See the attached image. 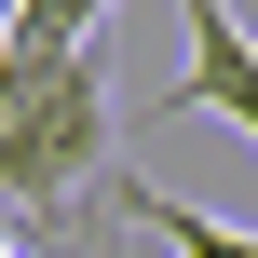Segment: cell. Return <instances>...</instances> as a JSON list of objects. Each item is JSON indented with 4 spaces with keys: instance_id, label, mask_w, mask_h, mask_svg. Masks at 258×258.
<instances>
[{
    "instance_id": "obj_1",
    "label": "cell",
    "mask_w": 258,
    "mask_h": 258,
    "mask_svg": "<svg viewBox=\"0 0 258 258\" xmlns=\"http://www.w3.org/2000/svg\"><path fill=\"white\" fill-rule=\"evenodd\" d=\"M109 41H82L68 68H41L27 95H0V204L27 218V231H54V245L82 258V204H95V177H109Z\"/></svg>"
},
{
    "instance_id": "obj_5",
    "label": "cell",
    "mask_w": 258,
    "mask_h": 258,
    "mask_svg": "<svg viewBox=\"0 0 258 258\" xmlns=\"http://www.w3.org/2000/svg\"><path fill=\"white\" fill-rule=\"evenodd\" d=\"M14 245H27V218H14V204H0V258H14Z\"/></svg>"
},
{
    "instance_id": "obj_6",
    "label": "cell",
    "mask_w": 258,
    "mask_h": 258,
    "mask_svg": "<svg viewBox=\"0 0 258 258\" xmlns=\"http://www.w3.org/2000/svg\"><path fill=\"white\" fill-rule=\"evenodd\" d=\"M0 27H14V0H0Z\"/></svg>"
},
{
    "instance_id": "obj_3",
    "label": "cell",
    "mask_w": 258,
    "mask_h": 258,
    "mask_svg": "<svg viewBox=\"0 0 258 258\" xmlns=\"http://www.w3.org/2000/svg\"><path fill=\"white\" fill-rule=\"evenodd\" d=\"M82 41H109V0H14V27H0V95H27V82L68 68Z\"/></svg>"
},
{
    "instance_id": "obj_7",
    "label": "cell",
    "mask_w": 258,
    "mask_h": 258,
    "mask_svg": "<svg viewBox=\"0 0 258 258\" xmlns=\"http://www.w3.org/2000/svg\"><path fill=\"white\" fill-rule=\"evenodd\" d=\"M245 136H258V122H245Z\"/></svg>"
},
{
    "instance_id": "obj_2",
    "label": "cell",
    "mask_w": 258,
    "mask_h": 258,
    "mask_svg": "<svg viewBox=\"0 0 258 258\" xmlns=\"http://www.w3.org/2000/svg\"><path fill=\"white\" fill-rule=\"evenodd\" d=\"M177 27H190V82L177 95H150V109H231V122H258V41L231 27V0H177Z\"/></svg>"
},
{
    "instance_id": "obj_4",
    "label": "cell",
    "mask_w": 258,
    "mask_h": 258,
    "mask_svg": "<svg viewBox=\"0 0 258 258\" xmlns=\"http://www.w3.org/2000/svg\"><path fill=\"white\" fill-rule=\"evenodd\" d=\"M95 190H109V204H122V218H136V231H163V245H177V258H258L245 231H231V218H204V204H177V190H150V177H136V163H109V177H95Z\"/></svg>"
}]
</instances>
